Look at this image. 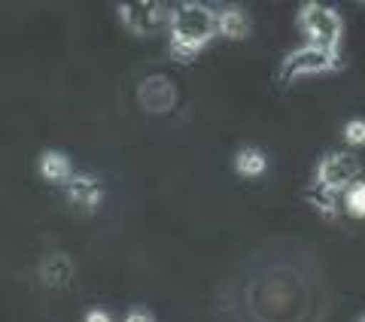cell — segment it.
I'll use <instances>...</instances> for the list:
<instances>
[{"instance_id": "277c9868", "label": "cell", "mask_w": 365, "mask_h": 322, "mask_svg": "<svg viewBox=\"0 0 365 322\" xmlns=\"http://www.w3.org/2000/svg\"><path fill=\"white\" fill-rule=\"evenodd\" d=\"M356 174H359V161L353 158L350 152H329L323 161H319V186L326 189H350L356 182Z\"/></svg>"}, {"instance_id": "4fadbf2b", "label": "cell", "mask_w": 365, "mask_h": 322, "mask_svg": "<svg viewBox=\"0 0 365 322\" xmlns=\"http://www.w3.org/2000/svg\"><path fill=\"white\" fill-rule=\"evenodd\" d=\"M344 140L353 146H362L365 143V119H350L344 125Z\"/></svg>"}, {"instance_id": "9c48e42d", "label": "cell", "mask_w": 365, "mask_h": 322, "mask_svg": "<svg viewBox=\"0 0 365 322\" xmlns=\"http://www.w3.org/2000/svg\"><path fill=\"white\" fill-rule=\"evenodd\" d=\"M40 274H43V280L49 286H64L67 280H71V274H73V264H71L67 256H49L43 261Z\"/></svg>"}, {"instance_id": "5bb4252c", "label": "cell", "mask_w": 365, "mask_h": 322, "mask_svg": "<svg viewBox=\"0 0 365 322\" xmlns=\"http://www.w3.org/2000/svg\"><path fill=\"white\" fill-rule=\"evenodd\" d=\"M125 322H155V316H153V310H146V307H131L128 313H125Z\"/></svg>"}, {"instance_id": "3957f363", "label": "cell", "mask_w": 365, "mask_h": 322, "mask_svg": "<svg viewBox=\"0 0 365 322\" xmlns=\"http://www.w3.org/2000/svg\"><path fill=\"white\" fill-rule=\"evenodd\" d=\"M335 64H338L335 49H326V46L307 43V46H302V49H292L287 58H283L280 76L283 79H295V76H302V73H323V71H332Z\"/></svg>"}, {"instance_id": "7c38bea8", "label": "cell", "mask_w": 365, "mask_h": 322, "mask_svg": "<svg viewBox=\"0 0 365 322\" xmlns=\"http://www.w3.org/2000/svg\"><path fill=\"white\" fill-rule=\"evenodd\" d=\"M344 204L350 213L365 216V182H353L350 189H344Z\"/></svg>"}, {"instance_id": "6da1fadb", "label": "cell", "mask_w": 365, "mask_h": 322, "mask_svg": "<svg viewBox=\"0 0 365 322\" xmlns=\"http://www.w3.org/2000/svg\"><path fill=\"white\" fill-rule=\"evenodd\" d=\"M216 28V13L210 6L201 4H182L170 13V49L174 58H192L204 43L213 37Z\"/></svg>"}, {"instance_id": "8fae6325", "label": "cell", "mask_w": 365, "mask_h": 322, "mask_svg": "<svg viewBox=\"0 0 365 322\" xmlns=\"http://www.w3.org/2000/svg\"><path fill=\"white\" fill-rule=\"evenodd\" d=\"M40 170L46 180H64L71 174V161H67L61 152H43L40 155Z\"/></svg>"}, {"instance_id": "52a82bcc", "label": "cell", "mask_w": 365, "mask_h": 322, "mask_svg": "<svg viewBox=\"0 0 365 322\" xmlns=\"http://www.w3.org/2000/svg\"><path fill=\"white\" fill-rule=\"evenodd\" d=\"M101 182L95 177L88 174H79L71 180V186H67V198H71V204H76L79 210H95V207L101 204Z\"/></svg>"}, {"instance_id": "ba28073f", "label": "cell", "mask_w": 365, "mask_h": 322, "mask_svg": "<svg viewBox=\"0 0 365 322\" xmlns=\"http://www.w3.org/2000/svg\"><path fill=\"white\" fill-rule=\"evenodd\" d=\"M216 28L228 33V37H244L250 28V19L241 6H222V9H216Z\"/></svg>"}, {"instance_id": "30bf717a", "label": "cell", "mask_w": 365, "mask_h": 322, "mask_svg": "<svg viewBox=\"0 0 365 322\" xmlns=\"http://www.w3.org/2000/svg\"><path fill=\"white\" fill-rule=\"evenodd\" d=\"M265 165H268V158H265V152H262V149H256V146L237 149L235 167L241 170V174H247V177H259L262 170H265Z\"/></svg>"}, {"instance_id": "9a60e30c", "label": "cell", "mask_w": 365, "mask_h": 322, "mask_svg": "<svg viewBox=\"0 0 365 322\" xmlns=\"http://www.w3.org/2000/svg\"><path fill=\"white\" fill-rule=\"evenodd\" d=\"M86 322H113V316L107 313V310L95 307V310H88V313H86Z\"/></svg>"}, {"instance_id": "8992f818", "label": "cell", "mask_w": 365, "mask_h": 322, "mask_svg": "<svg viewBox=\"0 0 365 322\" xmlns=\"http://www.w3.org/2000/svg\"><path fill=\"white\" fill-rule=\"evenodd\" d=\"M174 98H177V91H174V85H170L168 76H150V79H143V85H140V103H143L146 110L162 113V110H168L170 103H174Z\"/></svg>"}, {"instance_id": "7a4b0ae2", "label": "cell", "mask_w": 365, "mask_h": 322, "mask_svg": "<svg viewBox=\"0 0 365 322\" xmlns=\"http://www.w3.org/2000/svg\"><path fill=\"white\" fill-rule=\"evenodd\" d=\"M299 28L304 31V37L314 46H326V49H335V43L341 37V19L332 6L323 4H304L299 9Z\"/></svg>"}, {"instance_id": "2e32d148", "label": "cell", "mask_w": 365, "mask_h": 322, "mask_svg": "<svg viewBox=\"0 0 365 322\" xmlns=\"http://www.w3.org/2000/svg\"><path fill=\"white\" fill-rule=\"evenodd\" d=\"M359 322H365V316H362V319H359Z\"/></svg>"}, {"instance_id": "5b68a950", "label": "cell", "mask_w": 365, "mask_h": 322, "mask_svg": "<svg viewBox=\"0 0 365 322\" xmlns=\"http://www.w3.org/2000/svg\"><path fill=\"white\" fill-rule=\"evenodd\" d=\"M119 13L125 19V25H128L131 31H140V33L155 31L168 16L165 6H158V4H122Z\"/></svg>"}]
</instances>
